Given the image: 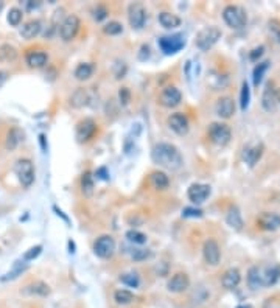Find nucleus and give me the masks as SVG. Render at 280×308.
I'll return each mask as SVG.
<instances>
[{"label":"nucleus","mask_w":280,"mask_h":308,"mask_svg":"<svg viewBox=\"0 0 280 308\" xmlns=\"http://www.w3.org/2000/svg\"><path fill=\"white\" fill-rule=\"evenodd\" d=\"M257 226L263 230H277L280 229V215L276 212H263L258 215L257 218Z\"/></svg>","instance_id":"nucleus-16"},{"label":"nucleus","mask_w":280,"mask_h":308,"mask_svg":"<svg viewBox=\"0 0 280 308\" xmlns=\"http://www.w3.org/2000/svg\"><path fill=\"white\" fill-rule=\"evenodd\" d=\"M238 308H249V307H238Z\"/></svg>","instance_id":"nucleus-54"},{"label":"nucleus","mask_w":280,"mask_h":308,"mask_svg":"<svg viewBox=\"0 0 280 308\" xmlns=\"http://www.w3.org/2000/svg\"><path fill=\"white\" fill-rule=\"evenodd\" d=\"M103 31H105L106 34H109V36H117V34H120L121 31H123V27H121L120 22L112 21V22H109V24H106L105 27H103Z\"/></svg>","instance_id":"nucleus-41"},{"label":"nucleus","mask_w":280,"mask_h":308,"mask_svg":"<svg viewBox=\"0 0 280 308\" xmlns=\"http://www.w3.org/2000/svg\"><path fill=\"white\" fill-rule=\"evenodd\" d=\"M148 257H151V252L146 251V249H137L133 252V258L140 261V260H146Z\"/></svg>","instance_id":"nucleus-47"},{"label":"nucleus","mask_w":280,"mask_h":308,"mask_svg":"<svg viewBox=\"0 0 280 308\" xmlns=\"http://www.w3.org/2000/svg\"><path fill=\"white\" fill-rule=\"evenodd\" d=\"M269 33L273 34L276 39L280 42V21H277V19H273V21H269Z\"/></svg>","instance_id":"nucleus-44"},{"label":"nucleus","mask_w":280,"mask_h":308,"mask_svg":"<svg viewBox=\"0 0 280 308\" xmlns=\"http://www.w3.org/2000/svg\"><path fill=\"white\" fill-rule=\"evenodd\" d=\"M223 19L230 28H233V30H240V28H243L248 22L246 11L238 5H227L226 8H224Z\"/></svg>","instance_id":"nucleus-2"},{"label":"nucleus","mask_w":280,"mask_h":308,"mask_svg":"<svg viewBox=\"0 0 280 308\" xmlns=\"http://www.w3.org/2000/svg\"><path fill=\"white\" fill-rule=\"evenodd\" d=\"M6 80H8V72L0 70V87H2L3 84L6 83Z\"/></svg>","instance_id":"nucleus-52"},{"label":"nucleus","mask_w":280,"mask_h":308,"mask_svg":"<svg viewBox=\"0 0 280 308\" xmlns=\"http://www.w3.org/2000/svg\"><path fill=\"white\" fill-rule=\"evenodd\" d=\"M151 159L156 165L165 168V170H170V171L179 170L184 164V159H182V154L179 149H177L174 145L167 143V142H161V143L154 145L153 151H151Z\"/></svg>","instance_id":"nucleus-1"},{"label":"nucleus","mask_w":280,"mask_h":308,"mask_svg":"<svg viewBox=\"0 0 280 308\" xmlns=\"http://www.w3.org/2000/svg\"><path fill=\"white\" fill-rule=\"evenodd\" d=\"M42 252V246L41 245H36V246H33V248H30L28 249L25 254H24V260L25 261H30V260H34L37 255H39Z\"/></svg>","instance_id":"nucleus-43"},{"label":"nucleus","mask_w":280,"mask_h":308,"mask_svg":"<svg viewBox=\"0 0 280 308\" xmlns=\"http://www.w3.org/2000/svg\"><path fill=\"white\" fill-rule=\"evenodd\" d=\"M240 282H241V274H240V271L237 268H229L221 277V285H223V288H226V289L237 288L240 285Z\"/></svg>","instance_id":"nucleus-23"},{"label":"nucleus","mask_w":280,"mask_h":308,"mask_svg":"<svg viewBox=\"0 0 280 308\" xmlns=\"http://www.w3.org/2000/svg\"><path fill=\"white\" fill-rule=\"evenodd\" d=\"M263 143H254V145H248L243 151V161H245L249 167H254L258 161L261 154H263Z\"/></svg>","instance_id":"nucleus-19"},{"label":"nucleus","mask_w":280,"mask_h":308,"mask_svg":"<svg viewBox=\"0 0 280 308\" xmlns=\"http://www.w3.org/2000/svg\"><path fill=\"white\" fill-rule=\"evenodd\" d=\"M28 269V263L25 260H17L13 265V268L8 271L5 276L0 277V282H11V280H16L19 276H22L25 271Z\"/></svg>","instance_id":"nucleus-25"},{"label":"nucleus","mask_w":280,"mask_h":308,"mask_svg":"<svg viewBox=\"0 0 280 308\" xmlns=\"http://www.w3.org/2000/svg\"><path fill=\"white\" fill-rule=\"evenodd\" d=\"M168 123V128H170L173 133H176L177 136H185L189 133L190 129V123H189V118H187L182 112H176V114H171L167 120Z\"/></svg>","instance_id":"nucleus-15"},{"label":"nucleus","mask_w":280,"mask_h":308,"mask_svg":"<svg viewBox=\"0 0 280 308\" xmlns=\"http://www.w3.org/2000/svg\"><path fill=\"white\" fill-rule=\"evenodd\" d=\"M93 75V65L89 62H81L77 69H75V78L78 81H86Z\"/></svg>","instance_id":"nucleus-32"},{"label":"nucleus","mask_w":280,"mask_h":308,"mask_svg":"<svg viewBox=\"0 0 280 308\" xmlns=\"http://www.w3.org/2000/svg\"><path fill=\"white\" fill-rule=\"evenodd\" d=\"M126 238L131 241V243H134V245H145V243L148 241V237L145 235V233L142 232H139L136 229H131L126 232Z\"/></svg>","instance_id":"nucleus-38"},{"label":"nucleus","mask_w":280,"mask_h":308,"mask_svg":"<svg viewBox=\"0 0 280 308\" xmlns=\"http://www.w3.org/2000/svg\"><path fill=\"white\" fill-rule=\"evenodd\" d=\"M93 252L100 258H111L115 252V240L111 235H101L93 243Z\"/></svg>","instance_id":"nucleus-9"},{"label":"nucleus","mask_w":280,"mask_h":308,"mask_svg":"<svg viewBox=\"0 0 280 308\" xmlns=\"http://www.w3.org/2000/svg\"><path fill=\"white\" fill-rule=\"evenodd\" d=\"M95 176H98L100 179H103V181H108L109 179V174H108V170L105 167H101V168H98L97 170V173H95Z\"/></svg>","instance_id":"nucleus-50"},{"label":"nucleus","mask_w":280,"mask_h":308,"mask_svg":"<svg viewBox=\"0 0 280 308\" xmlns=\"http://www.w3.org/2000/svg\"><path fill=\"white\" fill-rule=\"evenodd\" d=\"M2 6H3V5H2V3H0V9H2Z\"/></svg>","instance_id":"nucleus-55"},{"label":"nucleus","mask_w":280,"mask_h":308,"mask_svg":"<svg viewBox=\"0 0 280 308\" xmlns=\"http://www.w3.org/2000/svg\"><path fill=\"white\" fill-rule=\"evenodd\" d=\"M210 193H212L210 185H207V184H199V182L192 184L189 187V190H187V196H189V199L193 204H202L210 196Z\"/></svg>","instance_id":"nucleus-14"},{"label":"nucleus","mask_w":280,"mask_h":308,"mask_svg":"<svg viewBox=\"0 0 280 308\" xmlns=\"http://www.w3.org/2000/svg\"><path fill=\"white\" fill-rule=\"evenodd\" d=\"M261 279H263V286L274 285L280 279V266H269V268H261Z\"/></svg>","instance_id":"nucleus-27"},{"label":"nucleus","mask_w":280,"mask_h":308,"mask_svg":"<svg viewBox=\"0 0 280 308\" xmlns=\"http://www.w3.org/2000/svg\"><path fill=\"white\" fill-rule=\"evenodd\" d=\"M97 133V123L92 118H84L77 125V140L80 143H86L95 136Z\"/></svg>","instance_id":"nucleus-13"},{"label":"nucleus","mask_w":280,"mask_h":308,"mask_svg":"<svg viewBox=\"0 0 280 308\" xmlns=\"http://www.w3.org/2000/svg\"><path fill=\"white\" fill-rule=\"evenodd\" d=\"M80 30V17L77 14H69L64 17L59 25V36L64 42H70Z\"/></svg>","instance_id":"nucleus-6"},{"label":"nucleus","mask_w":280,"mask_h":308,"mask_svg":"<svg viewBox=\"0 0 280 308\" xmlns=\"http://www.w3.org/2000/svg\"><path fill=\"white\" fill-rule=\"evenodd\" d=\"M248 285L252 289H258L263 286V279H261V268L252 266L248 271Z\"/></svg>","instance_id":"nucleus-29"},{"label":"nucleus","mask_w":280,"mask_h":308,"mask_svg":"<svg viewBox=\"0 0 280 308\" xmlns=\"http://www.w3.org/2000/svg\"><path fill=\"white\" fill-rule=\"evenodd\" d=\"M181 101H182V93L181 90L174 87V86H168L165 87L162 92H161V95H159V103L164 106V108H176V106H179L181 105Z\"/></svg>","instance_id":"nucleus-12"},{"label":"nucleus","mask_w":280,"mask_h":308,"mask_svg":"<svg viewBox=\"0 0 280 308\" xmlns=\"http://www.w3.org/2000/svg\"><path fill=\"white\" fill-rule=\"evenodd\" d=\"M25 61L31 69H41L49 61V56L42 50H30L25 55Z\"/></svg>","instance_id":"nucleus-22"},{"label":"nucleus","mask_w":280,"mask_h":308,"mask_svg":"<svg viewBox=\"0 0 280 308\" xmlns=\"http://www.w3.org/2000/svg\"><path fill=\"white\" fill-rule=\"evenodd\" d=\"M226 223L229 224V226H230L232 229L241 230V227H243V218H241V213H240L238 207H235V205H232V207L227 210Z\"/></svg>","instance_id":"nucleus-28"},{"label":"nucleus","mask_w":280,"mask_h":308,"mask_svg":"<svg viewBox=\"0 0 280 308\" xmlns=\"http://www.w3.org/2000/svg\"><path fill=\"white\" fill-rule=\"evenodd\" d=\"M220 39H221V30L218 27H205L196 36V47L201 52H207Z\"/></svg>","instance_id":"nucleus-3"},{"label":"nucleus","mask_w":280,"mask_h":308,"mask_svg":"<svg viewBox=\"0 0 280 308\" xmlns=\"http://www.w3.org/2000/svg\"><path fill=\"white\" fill-rule=\"evenodd\" d=\"M263 52H265V47L263 45H260V47H257V49H254L251 52V55H249V58L252 59V61H257L261 55H263Z\"/></svg>","instance_id":"nucleus-48"},{"label":"nucleus","mask_w":280,"mask_h":308,"mask_svg":"<svg viewBox=\"0 0 280 308\" xmlns=\"http://www.w3.org/2000/svg\"><path fill=\"white\" fill-rule=\"evenodd\" d=\"M109 11H108V8L105 5H97V8L93 9V19H95L97 22H101V21H105V19L108 17Z\"/></svg>","instance_id":"nucleus-42"},{"label":"nucleus","mask_w":280,"mask_h":308,"mask_svg":"<svg viewBox=\"0 0 280 308\" xmlns=\"http://www.w3.org/2000/svg\"><path fill=\"white\" fill-rule=\"evenodd\" d=\"M189 286H190V279L185 273H176L167 283V289L170 293H184L189 289Z\"/></svg>","instance_id":"nucleus-17"},{"label":"nucleus","mask_w":280,"mask_h":308,"mask_svg":"<svg viewBox=\"0 0 280 308\" xmlns=\"http://www.w3.org/2000/svg\"><path fill=\"white\" fill-rule=\"evenodd\" d=\"M185 45V39L182 34H173V36H164L159 39V47L165 55H174L181 52Z\"/></svg>","instance_id":"nucleus-10"},{"label":"nucleus","mask_w":280,"mask_h":308,"mask_svg":"<svg viewBox=\"0 0 280 308\" xmlns=\"http://www.w3.org/2000/svg\"><path fill=\"white\" fill-rule=\"evenodd\" d=\"M269 69V61H263V62H258L255 65V69H254V73H252V78H254V84L258 87L261 81H263V77H265V73L266 70Z\"/></svg>","instance_id":"nucleus-35"},{"label":"nucleus","mask_w":280,"mask_h":308,"mask_svg":"<svg viewBox=\"0 0 280 308\" xmlns=\"http://www.w3.org/2000/svg\"><path fill=\"white\" fill-rule=\"evenodd\" d=\"M128 21L134 30H142L146 22V9L142 3H131L128 8Z\"/></svg>","instance_id":"nucleus-8"},{"label":"nucleus","mask_w":280,"mask_h":308,"mask_svg":"<svg viewBox=\"0 0 280 308\" xmlns=\"http://www.w3.org/2000/svg\"><path fill=\"white\" fill-rule=\"evenodd\" d=\"M134 293H131L129 289H117L114 293V301L118 305H129L134 302Z\"/></svg>","instance_id":"nucleus-34"},{"label":"nucleus","mask_w":280,"mask_h":308,"mask_svg":"<svg viewBox=\"0 0 280 308\" xmlns=\"http://www.w3.org/2000/svg\"><path fill=\"white\" fill-rule=\"evenodd\" d=\"M89 101H90V97H89L87 90L78 89V90L72 95V98H70V105H72L73 108H83V106H86Z\"/></svg>","instance_id":"nucleus-31"},{"label":"nucleus","mask_w":280,"mask_h":308,"mask_svg":"<svg viewBox=\"0 0 280 308\" xmlns=\"http://www.w3.org/2000/svg\"><path fill=\"white\" fill-rule=\"evenodd\" d=\"M25 6H27V9H34V8H39L41 6V2H33V0H27Z\"/></svg>","instance_id":"nucleus-51"},{"label":"nucleus","mask_w":280,"mask_h":308,"mask_svg":"<svg viewBox=\"0 0 280 308\" xmlns=\"http://www.w3.org/2000/svg\"><path fill=\"white\" fill-rule=\"evenodd\" d=\"M25 140V133L21 129V128H11L8 131L6 134V140H5V148L8 151H14V149L21 145Z\"/></svg>","instance_id":"nucleus-21"},{"label":"nucleus","mask_w":280,"mask_h":308,"mask_svg":"<svg viewBox=\"0 0 280 308\" xmlns=\"http://www.w3.org/2000/svg\"><path fill=\"white\" fill-rule=\"evenodd\" d=\"M280 105V89L269 83L261 95V106L266 112H274Z\"/></svg>","instance_id":"nucleus-7"},{"label":"nucleus","mask_w":280,"mask_h":308,"mask_svg":"<svg viewBox=\"0 0 280 308\" xmlns=\"http://www.w3.org/2000/svg\"><path fill=\"white\" fill-rule=\"evenodd\" d=\"M16 56H17V52H16V49L13 45L5 44V45L0 47V59L2 61H13Z\"/></svg>","instance_id":"nucleus-40"},{"label":"nucleus","mask_w":280,"mask_h":308,"mask_svg":"<svg viewBox=\"0 0 280 308\" xmlns=\"http://www.w3.org/2000/svg\"><path fill=\"white\" fill-rule=\"evenodd\" d=\"M151 184L154 189L157 190H167L168 189V185H170V177H168L164 171H154L151 173Z\"/></svg>","instance_id":"nucleus-30"},{"label":"nucleus","mask_w":280,"mask_h":308,"mask_svg":"<svg viewBox=\"0 0 280 308\" xmlns=\"http://www.w3.org/2000/svg\"><path fill=\"white\" fill-rule=\"evenodd\" d=\"M22 17H24V13H22V9H19V8H11L9 9V13H8V24L11 25V27H17V25H21L22 22Z\"/></svg>","instance_id":"nucleus-39"},{"label":"nucleus","mask_w":280,"mask_h":308,"mask_svg":"<svg viewBox=\"0 0 280 308\" xmlns=\"http://www.w3.org/2000/svg\"><path fill=\"white\" fill-rule=\"evenodd\" d=\"M14 173L24 187H30L34 182V165L30 159H19L14 164Z\"/></svg>","instance_id":"nucleus-4"},{"label":"nucleus","mask_w":280,"mask_h":308,"mask_svg":"<svg viewBox=\"0 0 280 308\" xmlns=\"http://www.w3.org/2000/svg\"><path fill=\"white\" fill-rule=\"evenodd\" d=\"M118 100L121 106H126L128 103L131 101V90L128 87H121L118 90Z\"/></svg>","instance_id":"nucleus-46"},{"label":"nucleus","mask_w":280,"mask_h":308,"mask_svg":"<svg viewBox=\"0 0 280 308\" xmlns=\"http://www.w3.org/2000/svg\"><path fill=\"white\" fill-rule=\"evenodd\" d=\"M215 112L221 118H230L235 114V101L230 97H221L218 98L217 105H215Z\"/></svg>","instance_id":"nucleus-18"},{"label":"nucleus","mask_w":280,"mask_h":308,"mask_svg":"<svg viewBox=\"0 0 280 308\" xmlns=\"http://www.w3.org/2000/svg\"><path fill=\"white\" fill-rule=\"evenodd\" d=\"M202 255H204V260L207 261L209 265L217 266L221 260V248L218 245V241L213 238L205 240L204 246H202Z\"/></svg>","instance_id":"nucleus-11"},{"label":"nucleus","mask_w":280,"mask_h":308,"mask_svg":"<svg viewBox=\"0 0 280 308\" xmlns=\"http://www.w3.org/2000/svg\"><path fill=\"white\" fill-rule=\"evenodd\" d=\"M41 30H42L41 21H28L21 28V36L24 37V39L30 41V39H34L36 36H39Z\"/></svg>","instance_id":"nucleus-24"},{"label":"nucleus","mask_w":280,"mask_h":308,"mask_svg":"<svg viewBox=\"0 0 280 308\" xmlns=\"http://www.w3.org/2000/svg\"><path fill=\"white\" fill-rule=\"evenodd\" d=\"M249 101H251L249 84L246 81H243V84H241V92H240V106H241V111H246L248 109Z\"/></svg>","instance_id":"nucleus-37"},{"label":"nucleus","mask_w":280,"mask_h":308,"mask_svg":"<svg viewBox=\"0 0 280 308\" xmlns=\"http://www.w3.org/2000/svg\"><path fill=\"white\" fill-rule=\"evenodd\" d=\"M39 142H41V148H42V151H47V143H45V136L41 134L39 136Z\"/></svg>","instance_id":"nucleus-53"},{"label":"nucleus","mask_w":280,"mask_h":308,"mask_svg":"<svg viewBox=\"0 0 280 308\" xmlns=\"http://www.w3.org/2000/svg\"><path fill=\"white\" fill-rule=\"evenodd\" d=\"M148 58H149V47H148V45H142V47H140L139 59H140V61H146Z\"/></svg>","instance_id":"nucleus-49"},{"label":"nucleus","mask_w":280,"mask_h":308,"mask_svg":"<svg viewBox=\"0 0 280 308\" xmlns=\"http://www.w3.org/2000/svg\"><path fill=\"white\" fill-rule=\"evenodd\" d=\"M157 19H159V24H161L164 28H167V30H173V28L181 27V24H182L181 17H177L176 14L168 13V11L159 13V17Z\"/></svg>","instance_id":"nucleus-26"},{"label":"nucleus","mask_w":280,"mask_h":308,"mask_svg":"<svg viewBox=\"0 0 280 308\" xmlns=\"http://www.w3.org/2000/svg\"><path fill=\"white\" fill-rule=\"evenodd\" d=\"M209 139L215 145L218 146H226L230 139H232V131L226 123H220V121H215L209 126Z\"/></svg>","instance_id":"nucleus-5"},{"label":"nucleus","mask_w":280,"mask_h":308,"mask_svg":"<svg viewBox=\"0 0 280 308\" xmlns=\"http://www.w3.org/2000/svg\"><path fill=\"white\" fill-rule=\"evenodd\" d=\"M120 282L129 286V288H139L140 285V277L137 273H125L120 276Z\"/></svg>","instance_id":"nucleus-36"},{"label":"nucleus","mask_w":280,"mask_h":308,"mask_svg":"<svg viewBox=\"0 0 280 308\" xmlns=\"http://www.w3.org/2000/svg\"><path fill=\"white\" fill-rule=\"evenodd\" d=\"M50 286L47 285L42 280H34V282L28 283L24 289L22 293L24 294H28V296H36V297H47L50 296Z\"/></svg>","instance_id":"nucleus-20"},{"label":"nucleus","mask_w":280,"mask_h":308,"mask_svg":"<svg viewBox=\"0 0 280 308\" xmlns=\"http://www.w3.org/2000/svg\"><path fill=\"white\" fill-rule=\"evenodd\" d=\"M182 217L184 218H201L202 217V210L195 209V207H185L182 210Z\"/></svg>","instance_id":"nucleus-45"},{"label":"nucleus","mask_w":280,"mask_h":308,"mask_svg":"<svg viewBox=\"0 0 280 308\" xmlns=\"http://www.w3.org/2000/svg\"><path fill=\"white\" fill-rule=\"evenodd\" d=\"M93 189H95V182H93V176L90 171H86L81 176V190L84 196H92Z\"/></svg>","instance_id":"nucleus-33"}]
</instances>
